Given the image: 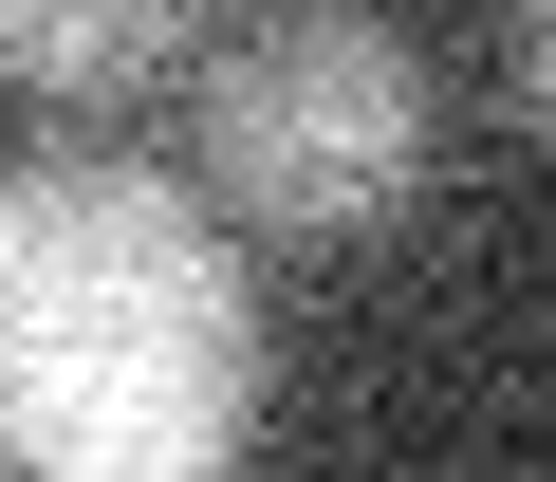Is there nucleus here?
I'll list each match as a JSON object with an SVG mask.
<instances>
[{
    "label": "nucleus",
    "instance_id": "7ed1b4c3",
    "mask_svg": "<svg viewBox=\"0 0 556 482\" xmlns=\"http://www.w3.org/2000/svg\"><path fill=\"white\" fill-rule=\"evenodd\" d=\"M204 38V0H0V75L20 93H130Z\"/></svg>",
    "mask_w": 556,
    "mask_h": 482
},
{
    "label": "nucleus",
    "instance_id": "f03ea898",
    "mask_svg": "<svg viewBox=\"0 0 556 482\" xmlns=\"http://www.w3.org/2000/svg\"><path fill=\"white\" fill-rule=\"evenodd\" d=\"M427 186V56L353 0H278L204 56V204L260 241H371Z\"/></svg>",
    "mask_w": 556,
    "mask_h": 482
},
{
    "label": "nucleus",
    "instance_id": "f257e3e1",
    "mask_svg": "<svg viewBox=\"0 0 556 482\" xmlns=\"http://www.w3.org/2000/svg\"><path fill=\"white\" fill-rule=\"evenodd\" d=\"M260 297L130 149H0V482H241Z\"/></svg>",
    "mask_w": 556,
    "mask_h": 482
},
{
    "label": "nucleus",
    "instance_id": "20e7f679",
    "mask_svg": "<svg viewBox=\"0 0 556 482\" xmlns=\"http://www.w3.org/2000/svg\"><path fill=\"white\" fill-rule=\"evenodd\" d=\"M519 93H538V130H556V0H519Z\"/></svg>",
    "mask_w": 556,
    "mask_h": 482
}]
</instances>
